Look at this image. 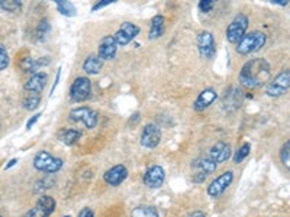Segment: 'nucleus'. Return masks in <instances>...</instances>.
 <instances>
[{"label":"nucleus","mask_w":290,"mask_h":217,"mask_svg":"<svg viewBox=\"0 0 290 217\" xmlns=\"http://www.w3.org/2000/svg\"><path fill=\"white\" fill-rule=\"evenodd\" d=\"M270 71H271V67L264 58L251 60L241 70L239 82L249 88L261 87L262 84L268 82L270 80V74H271Z\"/></svg>","instance_id":"obj_1"},{"label":"nucleus","mask_w":290,"mask_h":217,"mask_svg":"<svg viewBox=\"0 0 290 217\" xmlns=\"http://www.w3.org/2000/svg\"><path fill=\"white\" fill-rule=\"evenodd\" d=\"M265 42H267L265 34L258 32V30L249 32L236 44V52L241 55H249L252 52H257L265 45Z\"/></svg>","instance_id":"obj_2"},{"label":"nucleus","mask_w":290,"mask_h":217,"mask_svg":"<svg viewBox=\"0 0 290 217\" xmlns=\"http://www.w3.org/2000/svg\"><path fill=\"white\" fill-rule=\"evenodd\" d=\"M64 161L61 158H56L53 155H50L47 150H41L35 155L34 158V166L47 174H56L61 168H63Z\"/></svg>","instance_id":"obj_3"},{"label":"nucleus","mask_w":290,"mask_h":217,"mask_svg":"<svg viewBox=\"0 0 290 217\" xmlns=\"http://www.w3.org/2000/svg\"><path fill=\"white\" fill-rule=\"evenodd\" d=\"M290 90V70H283L265 87V94L268 97H280Z\"/></svg>","instance_id":"obj_4"},{"label":"nucleus","mask_w":290,"mask_h":217,"mask_svg":"<svg viewBox=\"0 0 290 217\" xmlns=\"http://www.w3.org/2000/svg\"><path fill=\"white\" fill-rule=\"evenodd\" d=\"M247 29H248V18L244 14H239L235 16L234 20L226 29V40L231 44H238L247 35Z\"/></svg>","instance_id":"obj_5"},{"label":"nucleus","mask_w":290,"mask_h":217,"mask_svg":"<svg viewBox=\"0 0 290 217\" xmlns=\"http://www.w3.org/2000/svg\"><path fill=\"white\" fill-rule=\"evenodd\" d=\"M92 93V82L87 77H77L70 87V98L74 103L87 100Z\"/></svg>","instance_id":"obj_6"},{"label":"nucleus","mask_w":290,"mask_h":217,"mask_svg":"<svg viewBox=\"0 0 290 217\" xmlns=\"http://www.w3.org/2000/svg\"><path fill=\"white\" fill-rule=\"evenodd\" d=\"M70 120L74 123H83L87 129H93L97 124V113L90 108H73L69 114Z\"/></svg>","instance_id":"obj_7"},{"label":"nucleus","mask_w":290,"mask_h":217,"mask_svg":"<svg viewBox=\"0 0 290 217\" xmlns=\"http://www.w3.org/2000/svg\"><path fill=\"white\" fill-rule=\"evenodd\" d=\"M197 50L202 58L205 60H212L216 54V45L213 35L209 30H203L197 36Z\"/></svg>","instance_id":"obj_8"},{"label":"nucleus","mask_w":290,"mask_h":217,"mask_svg":"<svg viewBox=\"0 0 290 217\" xmlns=\"http://www.w3.org/2000/svg\"><path fill=\"white\" fill-rule=\"evenodd\" d=\"M234 181V172L232 171H226L219 176H216L207 187V194L210 197H219L221 194H223L226 188L232 184Z\"/></svg>","instance_id":"obj_9"},{"label":"nucleus","mask_w":290,"mask_h":217,"mask_svg":"<svg viewBox=\"0 0 290 217\" xmlns=\"http://www.w3.org/2000/svg\"><path fill=\"white\" fill-rule=\"evenodd\" d=\"M192 166L194 170L193 182H203L207 176L215 172V170H216V164L209 158H197L192 164Z\"/></svg>","instance_id":"obj_10"},{"label":"nucleus","mask_w":290,"mask_h":217,"mask_svg":"<svg viewBox=\"0 0 290 217\" xmlns=\"http://www.w3.org/2000/svg\"><path fill=\"white\" fill-rule=\"evenodd\" d=\"M161 142V130L157 124L150 123L144 128L142 134H141V145L144 148L148 150H154L160 145Z\"/></svg>","instance_id":"obj_11"},{"label":"nucleus","mask_w":290,"mask_h":217,"mask_svg":"<svg viewBox=\"0 0 290 217\" xmlns=\"http://www.w3.org/2000/svg\"><path fill=\"white\" fill-rule=\"evenodd\" d=\"M139 34V28L135 24H131V22H124L121 28L118 29V32L113 35L115 36V41L118 44V46H125L128 45L131 41L135 40V36Z\"/></svg>","instance_id":"obj_12"},{"label":"nucleus","mask_w":290,"mask_h":217,"mask_svg":"<svg viewBox=\"0 0 290 217\" xmlns=\"http://www.w3.org/2000/svg\"><path fill=\"white\" fill-rule=\"evenodd\" d=\"M164 178H166V172L163 170V166L160 165H152L150 166L145 174H144V184L148 187V188H158L163 186L164 182Z\"/></svg>","instance_id":"obj_13"},{"label":"nucleus","mask_w":290,"mask_h":217,"mask_svg":"<svg viewBox=\"0 0 290 217\" xmlns=\"http://www.w3.org/2000/svg\"><path fill=\"white\" fill-rule=\"evenodd\" d=\"M118 51V44L115 41V36H103L102 41L99 44V50H97V56L102 61H108V60H113Z\"/></svg>","instance_id":"obj_14"},{"label":"nucleus","mask_w":290,"mask_h":217,"mask_svg":"<svg viewBox=\"0 0 290 217\" xmlns=\"http://www.w3.org/2000/svg\"><path fill=\"white\" fill-rule=\"evenodd\" d=\"M128 176V170L126 166L119 164V165H115L112 166L111 170H108L103 176V180L108 186L111 187H118L119 184H122Z\"/></svg>","instance_id":"obj_15"},{"label":"nucleus","mask_w":290,"mask_h":217,"mask_svg":"<svg viewBox=\"0 0 290 217\" xmlns=\"http://www.w3.org/2000/svg\"><path fill=\"white\" fill-rule=\"evenodd\" d=\"M232 155L231 146L226 142H216L209 152V160H212L215 164H221L228 161Z\"/></svg>","instance_id":"obj_16"},{"label":"nucleus","mask_w":290,"mask_h":217,"mask_svg":"<svg viewBox=\"0 0 290 217\" xmlns=\"http://www.w3.org/2000/svg\"><path fill=\"white\" fill-rule=\"evenodd\" d=\"M47 82H48V76L45 72H35L28 82H25V90L31 94H40L45 88Z\"/></svg>","instance_id":"obj_17"},{"label":"nucleus","mask_w":290,"mask_h":217,"mask_svg":"<svg viewBox=\"0 0 290 217\" xmlns=\"http://www.w3.org/2000/svg\"><path fill=\"white\" fill-rule=\"evenodd\" d=\"M216 98H218V93H216L213 88H205L203 92L199 93L197 98L194 100V110H196V112H203V110L209 108Z\"/></svg>","instance_id":"obj_18"},{"label":"nucleus","mask_w":290,"mask_h":217,"mask_svg":"<svg viewBox=\"0 0 290 217\" xmlns=\"http://www.w3.org/2000/svg\"><path fill=\"white\" fill-rule=\"evenodd\" d=\"M164 29H166V19L164 16L161 14H157L154 16L151 20V26H150V40H158L163 36L164 34Z\"/></svg>","instance_id":"obj_19"},{"label":"nucleus","mask_w":290,"mask_h":217,"mask_svg":"<svg viewBox=\"0 0 290 217\" xmlns=\"http://www.w3.org/2000/svg\"><path fill=\"white\" fill-rule=\"evenodd\" d=\"M103 67V61L97 56V55H90L86 58V61L83 62V71L86 74H99V71Z\"/></svg>","instance_id":"obj_20"},{"label":"nucleus","mask_w":290,"mask_h":217,"mask_svg":"<svg viewBox=\"0 0 290 217\" xmlns=\"http://www.w3.org/2000/svg\"><path fill=\"white\" fill-rule=\"evenodd\" d=\"M82 136V132L77 130V129H63L60 134H58V139L64 144V145H74L77 144V140L80 139Z\"/></svg>","instance_id":"obj_21"},{"label":"nucleus","mask_w":290,"mask_h":217,"mask_svg":"<svg viewBox=\"0 0 290 217\" xmlns=\"http://www.w3.org/2000/svg\"><path fill=\"white\" fill-rule=\"evenodd\" d=\"M131 217H160L158 212L152 206H138L132 210Z\"/></svg>","instance_id":"obj_22"},{"label":"nucleus","mask_w":290,"mask_h":217,"mask_svg":"<svg viewBox=\"0 0 290 217\" xmlns=\"http://www.w3.org/2000/svg\"><path fill=\"white\" fill-rule=\"evenodd\" d=\"M57 9H58V12L61 14H64V16H76L77 14V9H76V6L71 3V2H67V0H57Z\"/></svg>","instance_id":"obj_23"},{"label":"nucleus","mask_w":290,"mask_h":217,"mask_svg":"<svg viewBox=\"0 0 290 217\" xmlns=\"http://www.w3.org/2000/svg\"><path fill=\"white\" fill-rule=\"evenodd\" d=\"M37 206H40L41 208H44L45 212H48L50 214H53L54 212H56V200L51 197V196H41L40 198H38V203Z\"/></svg>","instance_id":"obj_24"},{"label":"nucleus","mask_w":290,"mask_h":217,"mask_svg":"<svg viewBox=\"0 0 290 217\" xmlns=\"http://www.w3.org/2000/svg\"><path fill=\"white\" fill-rule=\"evenodd\" d=\"M0 9L5 12L18 14L22 9V3L18 0H0Z\"/></svg>","instance_id":"obj_25"},{"label":"nucleus","mask_w":290,"mask_h":217,"mask_svg":"<svg viewBox=\"0 0 290 217\" xmlns=\"http://www.w3.org/2000/svg\"><path fill=\"white\" fill-rule=\"evenodd\" d=\"M280 161L283 164V166L290 171V139L283 144V146L280 150Z\"/></svg>","instance_id":"obj_26"},{"label":"nucleus","mask_w":290,"mask_h":217,"mask_svg":"<svg viewBox=\"0 0 290 217\" xmlns=\"http://www.w3.org/2000/svg\"><path fill=\"white\" fill-rule=\"evenodd\" d=\"M41 103V97L40 94H28L24 100V108L27 110H35Z\"/></svg>","instance_id":"obj_27"},{"label":"nucleus","mask_w":290,"mask_h":217,"mask_svg":"<svg viewBox=\"0 0 290 217\" xmlns=\"http://www.w3.org/2000/svg\"><path fill=\"white\" fill-rule=\"evenodd\" d=\"M249 150H251V146H249V144H244L239 150L235 152V156H234V161L235 164H241L247 156L249 155Z\"/></svg>","instance_id":"obj_28"},{"label":"nucleus","mask_w":290,"mask_h":217,"mask_svg":"<svg viewBox=\"0 0 290 217\" xmlns=\"http://www.w3.org/2000/svg\"><path fill=\"white\" fill-rule=\"evenodd\" d=\"M8 66H9V55H8L6 48L0 45V71H3Z\"/></svg>","instance_id":"obj_29"},{"label":"nucleus","mask_w":290,"mask_h":217,"mask_svg":"<svg viewBox=\"0 0 290 217\" xmlns=\"http://www.w3.org/2000/svg\"><path fill=\"white\" fill-rule=\"evenodd\" d=\"M51 214L48 212H45L44 208H41L40 206H35L32 210H29L27 217H50Z\"/></svg>","instance_id":"obj_30"},{"label":"nucleus","mask_w":290,"mask_h":217,"mask_svg":"<svg viewBox=\"0 0 290 217\" xmlns=\"http://www.w3.org/2000/svg\"><path fill=\"white\" fill-rule=\"evenodd\" d=\"M48 32H50L48 20H47V19H44V20H41V24H40V26H38V30H37V36H38V40H42V38H44Z\"/></svg>","instance_id":"obj_31"},{"label":"nucleus","mask_w":290,"mask_h":217,"mask_svg":"<svg viewBox=\"0 0 290 217\" xmlns=\"http://www.w3.org/2000/svg\"><path fill=\"white\" fill-rule=\"evenodd\" d=\"M199 8H200V10H202L203 14H209V12L213 9V2H212V0H202V2L199 3Z\"/></svg>","instance_id":"obj_32"},{"label":"nucleus","mask_w":290,"mask_h":217,"mask_svg":"<svg viewBox=\"0 0 290 217\" xmlns=\"http://www.w3.org/2000/svg\"><path fill=\"white\" fill-rule=\"evenodd\" d=\"M40 118H41V114H40V113H38V114H35V116H32V118H31V120H28V123H27V129H31L35 123L38 122V119H40Z\"/></svg>","instance_id":"obj_33"},{"label":"nucleus","mask_w":290,"mask_h":217,"mask_svg":"<svg viewBox=\"0 0 290 217\" xmlns=\"http://www.w3.org/2000/svg\"><path fill=\"white\" fill-rule=\"evenodd\" d=\"M79 217H95L93 212L90 208H83L80 213H79Z\"/></svg>","instance_id":"obj_34"},{"label":"nucleus","mask_w":290,"mask_h":217,"mask_svg":"<svg viewBox=\"0 0 290 217\" xmlns=\"http://www.w3.org/2000/svg\"><path fill=\"white\" fill-rule=\"evenodd\" d=\"M112 0H102L100 3H96L95 6H93V10H97V9H100V8H103V6H108V4H111Z\"/></svg>","instance_id":"obj_35"},{"label":"nucleus","mask_w":290,"mask_h":217,"mask_svg":"<svg viewBox=\"0 0 290 217\" xmlns=\"http://www.w3.org/2000/svg\"><path fill=\"white\" fill-rule=\"evenodd\" d=\"M273 4H278V6H286L289 3V0H271Z\"/></svg>","instance_id":"obj_36"},{"label":"nucleus","mask_w":290,"mask_h":217,"mask_svg":"<svg viewBox=\"0 0 290 217\" xmlns=\"http://www.w3.org/2000/svg\"><path fill=\"white\" fill-rule=\"evenodd\" d=\"M189 217H206V214H205L203 212H199V210H197V212H193Z\"/></svg>","instance_id":"obj_37"},{"label":"nucleus","mask_w":290,"mask_h":217,"mask_svg":"<svg viewBox=\"0 0 290 217\" xmlns=\"http://www.w3.org/2000/svg\"><path fill=\"white\" fill-rule=\"evenodd\" d=\"M18 162V160H12V161H11V162L8 164V165H6V170H9V168H12V166H14L15 164Z\"/></svg>","instance_id":"obj_38"},{"label":"nucleus","mask_w":290,"mask_h":217,"mask_svg":"<svg viewBox=\"0 0 290 217\" xmlns=\"http://www.w3.org/2000/svg\"><path fill=\"white\" fill-rule=\"evenodd\" d=\"M67 217H70V216H67Z\"/></svg>","instance_id":"obj_39"},{"label":"nucleus","mask_w":290,"mask_h":217,"mask_svg":"<svg viewBox=\"0 0 290 217\" xmlns=\"http://www.w3.org/2000/svg\"><path fill=\"white\" fill-rule=\"evenodd\" d=\"M0 217H2V216H0Z\"/></svg>","instance_id":"obj_40"}]
</instances>
